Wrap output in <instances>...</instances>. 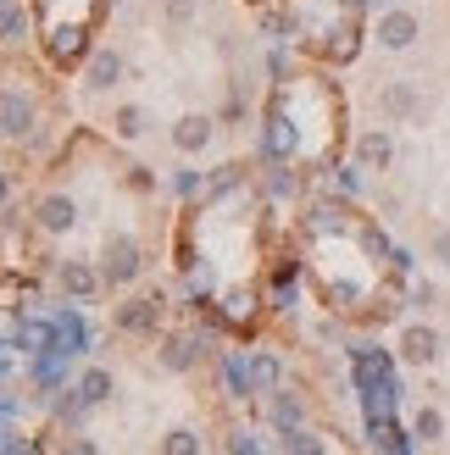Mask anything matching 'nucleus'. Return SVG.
I'll return each instance as SVG.
<instances>
[{"label": "nucleus", "instance_id": "obj_6", "mask_svg": "<svg viewBox=\"0 0 450 455\" xmlns=\"http://www.w3.org/2000/svg\"><path fill=\"white\" fill-rule=\"evenodd\" d=\"M173 145L184 150V156L206 150V145H212V117H206V111H184V117L173 123Z\"/></svg>", "mask_w": 450, "mask_h": 455}, {"label": "nucleus", "instance_id": "obj_8", "mask_svg": "<svg viewBox=\"0 0 450 455\" xmlns=\"http://www.w3.org/2000/svg\"><path fill=\"white\" fill-rule=\"evenodd\" d=\"M378 106H384V117H395V123L417 117V84H412V78H395L384 95H378Z\"/></svg>", "mask_w": 450, "mask_h": 455}, {"label": "nucleus", "instance_id": "obj_16", "mask_svg": "<svg viewBox=\"0 0 450 455\" xmlns=\"http://www.w3.org/2000/svg\"><path fill=\"white\" fill-rule=\"evenodd\" d=\"M412 434H417L422 444H439V439H445V417L434 411V405H422V411L412 417Z\"/></svg>", "mask_w": 450, "mask_h": 455}, {"label": "nucleus", "instance_id": "obj_7", "mask_svg": "<svg viewBox=\"0 0 450 455\" xmlns=\"http://www.w3.org/2000/svg\"><path fill=\"white\" fill-rule=\"evenodd\" d=\"M34 217H39L44 234H67V228L78 222V206H73V195H44L34 206Z\"/></svg>", "mask_w": 450, "mask_h": 455}, {"label": "nucleus", "instance_id": "obj_11", "mask_svg": "<svg viewBox=\"0 0 450 455\" xmlns=\"http://www.w3.org/2000/svg\"><path fill=\"white\" fill-rule=\"evenodd\" d=\"M56 278H61V289H67V294H78V300H89V294L106 283L100 272H89L84 261H61V267H56Z\"/></svg>", "mask_w": 450, "mask_h": 455}, {"label": "nucleus", "instance_id": "obj_21", "mask_svg": "<svg viewBox=\"0 0 450 455\" xmlns=\"http://www.w3.org/2000/svg\"><path fill=\"white\" fill-rule=\"evenodd\" d=\"M61 455H100V450H95V439H67Z\"/></svg>", "mask_w": 450, "mask_h": 455}, {"label": "nucleus", "instance_id": "obj_2", "mask_svg": "<svg viewBox=\"0 0 450 455\" xmlns=\"http://www.w3.org/2000/svg\"><path fill=\"white\" fill-rule=\"evenodd\" d=\"M417 39H422V17L417 12L390 6L384 17H378V51H412Z\"/></svg>", "mask_w": 450, "mask_h": 455}, {"label": "nucleus", "instance_id": "obj_5", "mask_svg": "<svg viewBox=\"0 0 450 455\" xmlns=\"http://www.w3.org/2000/svg\"><path fill=\"white\" fill-rule=\"evenodd\" d=\"M0 133H6V140H28L34 133V95L0 89Z\"/></svg>", "mask_w": 450, "mask_h": 455}, {"label": "nucleus", "instance_id": "obj_12", "mask_svg": "<svg viewBox=\"0 0 450 455\" xmlns=\"http://www.w3.org/2000/svg\"><path fill=\"white\" fill-rule=\"evenodd\" d=\"M123 78V56L117 51H95L89 56V89H111Z\"/></svg>", "mask_w": 450, "mask_h": 455}, {"label": "nucleus", "instance_id": "obj_22", "mask_svg": "<svg viewBox=\"0 0 450 455\" xmlns=\"http://www.w3.org/2000/svg\"><path fill=\"white\" fill-rule=\"evenodd\" d=\"M229 450H234V455H261V450H256L251 439H245V434H234V444H229Z\"/></svg>", "mask_w": 450, "mask_h": 455}, {"label": "nucleus", "instance_id": "obj_17", "mask_svg": "<svg viewBox=\"0 0 450 455\" xmlns=\"http://www.w3.org/2000/svg\"><path fill=\"white\" fill-rule=\"evenodd\" d=\"M284 455H328L317 434H306V427H289L284 434Z\"/></svg>", "mask_w": 450, "mask_h": 455}, {"label": "nucleus", "instance_id": "obj_20", "mask_svg": "<svg viewBox=\"0 0 450 455\" xmlns=\"http://www.w3.org/2000/svg\"><path fill=\"white\" fill-rule=\"evenodd\" d=\"M429 256H434V261L450 272V222H445V228H434V239H429Z\"/></svg>", "mask_w": 450, "mask_h": 455}, {"label": "nucleus", "instance_id": "obj_19", "mask_svg": "<svg viewBox=\"0 0 450 455\" xmlns=\"http://www.w3.org/2000/svg\"><path fill=\"white\" fill-rule=\"evenodd\" d=\"M17 28H22L17 0H0V39H17Z\"/></svg>", "mask_w": 450, "mask_h": 455}, {"label": "nucleus", "instance_id": "obj_15", "mask_svg": "<svg viewBox=\"0 0 450 455\" xmlns=\"http://www.w3.org/2000/svg\"><path fill=\"white\" fill-rule=\"evenodd\" d=\"M301 400L289 395V389H273V422H278V434H289V427H301Z\"/></svg>", "mask_w": 450, "mask_h": 455}, {"label": "nucleus", "instance_id": "obj_9", "mask_svg": "<svg viewBox=\"0 0 450 455\" xmlns=\"http://www.w3.org/2000/svg\"><path fill=\"white\" fill-rule=\"evenodd\" d=\"M390 156H395L390 128H367L362 140H356V162H362V167H390Z\"/></svg>", "mask_w": 450, "mask_h": 455}, {"label": "nucleus", "instance_id": "obj_18", "mask_svg": "<svg viewBox=\"0 0 450 455\" xmlns=\"http://www.w3.org/2000/svg\"><path fill=\"white\" fill-rule=\"evenodd\" d=\"M162 455H200V434L195 427H173V434L162 439Z\"/></svg>", "mask_w": 450, "mask_h": 455}, {"label": "nucleus", "instance_id": "obj_14", "mask_svg": "<svg viewBox=\"0 0 450 455\" xmlns=\"http://www.w3.org/2000/svg\"><path fill=\"white\" fill-rule=\"evenodd\" d=\"M111 128H117V140H145L150 117H145V106H117V117H111Z\"/></svg>", "mask_w": 450, "mask_h": 455}, {"label": "nucleus", "instance_id": "obj_4", "mask_svg": "<svg viewBox=\"0 0 450 455\" xmlns=\"http://www.w3.org/2000/svg\"><path fill=\"white\" fill-rule=\"evenodd\" d=\"M445 355V339L434 323H406V333H400V361H412V367H434V361Z\"/></svg>", "mask_w": 450, "mask_h": 455}, {"label": "nucleus", "instance_id": "obj_13", "mask_svg": "<svg viewBox=\"0 0 450 455\" xmlns=\"http://www.w3.org/2000/svg\"><path fill=\"white\" fill-rule=\"evenodd\" d=\"M111 395H117V383H111V372L89 367V372H84V383H78V400H84V405H106Z\"/></svg>", "mask_w": 450, "mask_h": 455}, {"label": "nucleus", "instance_id": "obj_10", "mask_svg": "<svg viewBox=\"0 0 450 455\" xmlns=\"http://www.w3.org/2000/svg\"><path fill=\"white\" fill-rule=\"evenodd\" d=\"M156 355H162V367H167V372H189V367H195V355H200V345H195L189 333H167Z\"/></svg>", "mask_w": 450, "mask_h": 455}, {"label": "nucleus", "instance_id": "obj_3", "mask_svg": "<svg viewBox=\"0 0 450 455\" xmlns=\"http://www.w3.org/2000/svg\"><path fill=\"white\" fill-rule=\"evenodd\" d=\"M162 311H167L162 294H140V300H123L117 311H111V323H117V333H156Z\"/></svg>", "mask_w": 450, "mask_h": 455}, {"label": "nucleus", "instance_id": "obj_1", "mask_svg": "<svg viewBox=\"0 0 450 455\" xmlns=\"http://www.w3.org/2000/svg\"><path fill=\"white\" fill-rule=\"evenodd\" d=\"M140 239L133 234H106V244H100V278L111 283V289H123V283H133L140 278Z\"/></svg>", "mask_w": 450, "mask_h": 455}, {"label": "nucleus", "instance_id": "obj_23", "mask_svg": "<svg viewBox=\"0 0 450 455\" xmlns=\"http://www.w3.org/2000/svg\"><path fill=\"white\" fill-rule=\"evenodd\" d=\"M6 200H12V172L0 167V206H6Z\"/></svg>", "mask_w": 450, "mask_h": 455}]
</instances>
